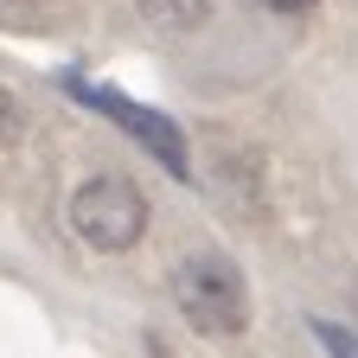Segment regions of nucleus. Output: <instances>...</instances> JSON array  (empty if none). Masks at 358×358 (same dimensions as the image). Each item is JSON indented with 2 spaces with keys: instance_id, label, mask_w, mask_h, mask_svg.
Masks as SVG:
<instances>
[{
  "instance_id": "f257e3e1",
  "label": "nucleus",
  "mask_w": 358,
  "mask_h": 358,
  "mask_svg": "<svg viewBox=\"0 0 358 358\" xmlns=\"http://www.w3.org/2000/svg\"><path fill=\"white\" fill-rule=\"evenodd\" d=\"M173 301L199 333H243L250 327V288L243 268L217 250H199L173 268Z\"/></svg>"
},
{
  "instance_id": "f03ea898",
  "label": "nucleus",
  "mask_w": 358,
  "mask_h": 358,
  "mask_svg": "<svg viewBox=\"0 0 358 358\" xmlns=\"http://www.w3.org/2000/svg\"><path fill=\"white\" fill-rule=\"evenodd\" d=\"M71 231L90 243V250H103V256H122L141 243L148 231V199L134 179L122 173H96V179H83V186L71 192Z\"/></svg>"
},
{
  "instance_id": "7ed1b4c3",
  "label": "nucleus",
  "mask_w": 358,
  "mask_h": 358,
  "mask_svg": "<svg viewBox=\"0 0 358 358\" xmlns=\"http://www.w3.org/2000/svg\"><path fill=\"white\" fill-rule=\"evenodd\" d=\"M77 90V96L83 103H96V109H109L128 134H134V141H141V148H154L160 154V166L166 173H179V179H186L192 166H186V141H179V128L166 122V115H154V109H141V103H128V96H115V90H90V83H71Z\"/></svg>"
},
{
  "instance_id": "20e7f679",
  "label": "nucleus",
  "mask_w": 358,
  "mask_h": 358,
  "mask_svg": "<svg viewBox=\"0 0 358 358\" xmlns=\"http://www.w3.org/2000/svg\"><path fill=\"white\" fill-rule=\"evenodd\" d=\"M141 13L154 26H205L211 20V0H141Z\"/></svg>"
},
{
  "instance_id": "39448f33",
  "label": "nucleus",
  "mask_w": 358,
  "mask_h": 358,
  "mask_svg": "<svg viewBox=\"0 0 358 358\" xmlns=\"http://www.w3.org/2000/svg\"><path fill=\"white\" fill-rule=\"evenodd\" d=\"M20 134H26V103L13 96L7 83H0V154H7V148L20 141Z\"/></svg>"
},
{
  "instance_id": "423d86ee",
  "label": "nucleus",
  "mask_w": 358,
  "mask_h": 358,
  "mask_svg": "<svg viewBox=\"0 0 358 358\" xmlns=\"http://www.w3.org/2000/svg\"><path fill=\"white\" fill-rule=\"evenodd\" d=\"M313 333H320V345H327L333 358H358V339H352V333H339L333 320H313Z\"/></svg>"
},
{
  "instance_id": "0eeeda50",
  "label": "nucleus",
  "mask_w": 358,
  "mask_h": 358,
  "mask_svg": "<svg viewBox=\"0 0 358 358\" xmlns=\"http://www.w3.org/2000/svg\"><path fill=\"white\" fill-rule=\"evenodd\" d=\"M262 7H268V13H288V20H294V13H313L320 0H262Z\"/></svg>"
},
{
  "instance_id": "6e6552de",
  "label": "nucleus",
  "mask_w": 358,
  "mask_h": 358,
  "mask_svg": "<svg viewBox=\"0 0 358 358\" xmlns=\"http://www.w3.org/2000/svg\"><path fill=\"white\" fill-rule=\"evenodd\" d=\"M0 7H13V13H32V7H45V0H0Z\"/></svg>"
}]
</instances>
